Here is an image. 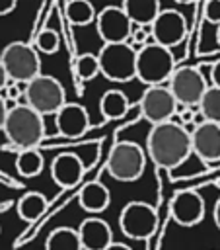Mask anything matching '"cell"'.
I'll use <instances>...</instances> for the list:
<instances>
[{
    "mask_svg": "<svg viewBox=\"0 0 220 250\" xmlns=\"http://www.w3.org/2000/svg\"><path fill=\"white\" fill-rule=\"evenodd\" d=\"M144 152L158 168L175 170L191 156V133L173 119L152 125L146 135Z\"/></svg>",
    "mask_w": 220,
    "mask_h": 250,
    "instance_id": "obj_1",
    "label": "cell"
},
{
    "mask_svg": "<svg viewBox=\"0 0 220 250\" xmlns=\"http://www.w3.org/2000/svg\"><path fill=\"white\" fill-rule=\"evenodd\" d=\"M2 131L18 150L37 148L45 139V119L27 104H14L8 109Z\"/></svg>",
    "mask_w": 220,
    "mask_h": 250,
    "instance_id": "obj_2",
    "label": "cell"
},
{
    "mask_svg": "<svg viewBox=\"0 0 220 250\" xmlns=\"http://www.w3.org/2000/svg\"><path fill=\"white\" fill-rule=\"evenodd\" d=\"M175 70V57L171 49L158 43H146L136 51V74L142 84L158 86L165 84Z\"/></svg>",
    "mask_w": 220,
    "mask_h": 250,
    "instance_id": "obj_3",
    "label": "cell"
},
{
    "mask_svg": "<svg viewBox=\"0 0 220 250\" xmlns=\"http://www.w3.org/2000/svg\"><path fill=\"white\" fill-rule=\"evenodd\" d=\"M23 100L39 115H55L66 104V90L58 78L41 72L25 84Z\"/></svg>",
    "mask_w": 220,
    "mask_h": 250,
    "instance_id": "obj_4",
    "label": "cell"
},
{
    "mask_svg": "<svg viewBox=\"0 0 220 250\" xmlns=\"http://www.w3.org/2000/svg\"><path fill=\"white\" fill-rule=\"evenodd\" d=\"M0 61L4 64L8 80L27 84L37 74H41V57L31 43L25 41L8 43L0 53Z\"/></svg>",
    "mask_w": 220,
    "mask_h": 250,
    "instance_id": "obj_5",
    "label": "cell"
},
{
    "mask_svg": "<svg viewBox=\"0 0 220 250\" xmlns=\"http://www.w3.org/2000/svg\"><path fill=\"white\" fill-rule=\"evenodd\" d=\"M107 172L117 182H136L146 168V152L132 141H119L107 156Z\"/></svg>",
    "mask_w": 220,
    "mask_h": 250,
    "instance_id": "obj_6",
    "label": "cell"
},
{
    "mask_svg": "<svg viewBox=\"0 0 220 250\" xmlns=\"http://www.w3.org/2000/svg\"><path fill=\"white\" fill-rule=\"evenodd\" d=\"M99 74L111 82H130L136 74V49L125 43H103L97 53Z\"/></svg>",
    "mask_w": 220,
    "mask_h": 250,
    "instance_id": "obj_7",
    "label": "cell"
},
{
    "mask_svg": "<svg viewBox=\"0 0 220 250\" xmlns=\"http://www.w3.org/2000/svg\"><path fill=\"white\" fill-rule=\"evenodd\" d=\"M158 227V213L146 201H128L119 213V229L125 236L146 240Z\"/></svg>",
    "mask_w": 220,
    "mask_h": 250,
    "instance_id": "obj_8",
    "label": "cell"
},
{
    "mask_svg": "<svg viewBox=\"0 0 220 250\" xmlns=\"http://www.w3.org/2000/svg\"><path fill=\"white\" fill-rule=\"evenodd\" d=\"M167 88L173 94L177 105L181 107H197L204 90L208 88L202 72L195 66H179L171 72L167 80Z\"/></svg>",
    "mask_w": 220,
    "mask_h": 250,
    "instance_id": "obj_9",
    "label": "cell"
},
{
    "mask_svg": "<svg viewBox=\"0 0 220 250\" xmlns=\"http://www.w3.org/2000/svg\"><path fill=\"white\" fill-rule=\"evenodd\" d=\"M177 107L179 105H177L173 94L169 92V88L165 84L146 86V90L142 92V98L138 102L140 115L150 125H158V123L173 119L175 113H177Z\"/></svg>",
    "mask_w": 220,
    "mask_h": 250,
    "instance_id": "obj_10",
    "label": "cell"
},
{
    "mask_svg": "<svg viewBox=\"0 0 220 250\" xmlns=\"http://www.w3.org/2000/svg\"><path fill=\"white\" fill-rule=\"evenodd\" d=\"M150 35L154 43L173 49L187 35V20L179 10H160V14L150 23Z\"/></svg>",
    "mask_w": 220,
    "mask_h": 250,
    "instance_id": "obj_11",
    "label": "cell"
},
{
    "mask_svg": "<svg viewBox=\"0 0 220 250\" xmlns=\"http://www.w3.org/2000/svg\"><path fill=\"white\" fill-rule=\"evenodd\" d=\"M204 197L197 189H179L169 201V215L179 227H195L204 219Z\"/></svg>",
    "mask_w": 220,
    "mask_h": 250,
    "instance_id": "obj_12",
    "label": "cell"
},
{
    "mask_svg": "<svg viewBox=\"0 0 220 250\" xmlns=\"http://www.w3.org/2000/svg\"><path fill=\"white\" fill-rule=\"evenodd\" d=\"M132 21L121 6H105L95 14V29L103 43H125L130 35Z\"/></svg>",
    "mask_w": 220,
    "mask_h": 250,
    "instance_id": "obj_13",
    "label": "cell"
},
{
    "mask_svg": "<svg viewBox=\"0 0 220 250\" xmlns=\"http://www.w3.org/2000/svg\"><path fill=\"white\" fill-rule=\"evenodd\" d=\"M191 133V152H195L202 162L212 164L220 160V123L199 121Z\"/></svg>",
    "mask_w": 220,
    "mask_h": 250,
    "instance_id": "obj_14",
    "label": "cell"
},
{
    "mask_svg": "<svg viewBox=\"0 0 220 250\" xmlns=\"http://www.w3.org/2000/svg\"><path fill=\"white\" fill-rule=\"evenodd\" d=\"M55 125L60 137L64 139H80L90 129V115L88 109L80 104L66 102L55 113Z\"/></svg>",
    "mask_w": 220,
    "mask_h": 250,
    "instance_id": "obj_15",
    "label": "cell"
},
{
    "mask_svg": "<svg viewBox=\"0 0 220 250\" xmlns=\"http://www.w3.org/2000/svg\"><path fill=\"white\" fill-rule=\"evenodd\" d=\"M76 230H78L82 250H105L113 242V230L109 223L99 217L84 219Z\"/></svg>",
    "mask_w": 220,
    "mask_h": 250,
    "instance_id": "obj_16",
    "label": "cell"
},
{
    "mask_svg": "<svg viewBox=\"0 0 220 250\" xmlns=\"http://www.w3.org/2000/svg\"><path fill=\"white\" fill-rule=\"evenodd\" d=\"M84 162L74 152H62L51 162V178L60 188H74L84 176Z\"/></svg>",
    "mask_w": 220,
    "mask_h": 250,
    "instance_id": "obj_17",
    "label": "cell"
},
{
    "mask_svg": "<svg viewBox=\"0 0 220 250\" xmlns=\"http://www.w3.org/2000/svg\"><path fill=\"white\" fill-rule=\"evenodd\" d=\"M78 203L84 211L95 215V213H101L109 207L111 203V193H109V188L101 182H88L80 188V193H78Z\"/></svg>",
    "mask_w": 220,
    "mask_h": 250,
    "instance_id": "obj_18",
    "label": "cell"
},
{
    "mask_svg": "<svg viewBox=\"0 0 220 250\" xmlns=\"http://www.w3.org/2000/svg\"><path fill=\"white\" fill-rule=\"evenodd\" d=\"M121 8L132 23L150 25L154 21V18L160 14L162 4H160V0H123Z\"/></svg>",
    "mask_w": 220,
    "mask_h": 250,
    "instance_id": "obj_19",
    "label": "cell"
},
{
    "mask_svg": "<svg viewBox=\"0 0 220 250\" xmlns=\"http://www.w3.org/2000/svg\"><path fill=\"white\" fill-rule=\"evenodd\" d=\"M128 107H130V102H128L127 94L121 92V90H115V88L113 90H107L99 98V113L107 121H115V119L125 117V113L128 111Z\"/></svg>",
    "mask_w": 220,
    "mask_h": 250,
    "instance_id": "obj_20",
    "label": "cell"
},
{
    "mask_svg": "<svg viewBox=\"0 0 220 250\" xmlns=\"http://www.w3.org/2000/svg\"><path fill=\"white\" fill-rule=\"evenodd\" d=\"M45 158L39 148H21L16 154V172L21 178H35L43 172Z\"/></svg>",
    "mask_w": 220,
    "mask_h": 250,
    "instance_id": "obj_21",
    "label": "cell"
},
{
    "mask_svg": "<svg viewBox=\"0 0 220 250\" xmlns=\"http://www.w3.org/2000/svg\"><path fill=\"white\" fill-rule=\"evenodd\" d=\"M18 215L19 219H23L25 223H31L35 219H39L45 209H47V197L41 191H27L18 199Z\"/></svg>",
    "mask_w": 220,
    "mask_h": 250,
    "instance_id": "obj_22",
    "label": "cell"
},
{
    "mask_svg": "<svg viewBox=\"0 0 220 250\" xmlns=\"http://www.w3.org/2000/svg\"><path fill=\"white\" fill-rule=\"evenodd\" d=\"M45 250H82L78 230L72 227H58L51 230L45 240Z\"/></svg>",
    "mask_w": 220,
    "mask_h": 250,
    "instance_id": "obj_23",
    "label": "cell"
},
{
    "mask_svg": "<svg viewBox=\"0 0 220 250\" xmlns=\"http://www.w3.org/2000/svg\"><path fill=\"white\" fill-rule=\"evenodd\" d=\"M95 8L90 0H68L64 16L72 25H90L95 21Z\"/></svg>",
    "mask_w": 220,
    "mask_h": 250,
    "instance_id": "obj_24",
    "label": "cell"
},
{
    "mask_svg": "<svg viewBox=\"0 0 220 250\" xmlns=\"http://www.w3.org/2000/svg\"><path fill=\"white\" fill-rule=\"evenodd\" d=\"M201 117L204 121L220 123V88L218 86H208L197 105Z\"/></svg>",
    "mask_w": 220,
    "mask_h": 250,
    "instance_id": "obj_25",
    "label": "cell"
},
{
    "mask_svg": "<svg viewBox=\"0 0 220 250\" xmlns=\"http://www.w3.org/2000/svg\"><path fill=\"white\" fill-rule=\"evenodd\" d=\"M74 70H76V76L80 80H84V82L93 80L99 74L97 55H93V53H82V55H78L76 61H74Z\"/></svg>",
    "mask_w": 220,
    "mask_h": 250,
    "instance_id": "obj_26",
    "label": "cell"
},
{
    "mask_svg": "<svg viewBox=\"0 0 220 250\" xmlns=\"http://www.w3.org/2000/svg\"><path fill=\"white\" fill-rule=\"evenodd\" d=\"M33 47L37 49V53H43V55H55V53L58 51V47H60V37H58V33H56L55 29L45 27V29H41V31L37 33V37H35V45H33Z\"/></svg>",
    "mask_w": 220,
    "mask_h": 250,
    "instance_id": "obj_27",
    "label": "cell"
},
{
    "mask_svg": "<svg viewBox=\"0 0 220 250\" xmlns=\"http://www.w3.org/2000/svg\"><path fill=\"white\" fill-rule=\"evenodd\" d=\"M204 20L208 23L220 25V0H206V4H204Z\"/></svg>",
    "mask_w": 220,
    "mask_h": 250,
    "instance_id": "obj_28",
    "label": "cell"
},
{
    "mask_svg": "<svg viewBox=\"0 0 220 250\" xmlns=\"http://www.w3.org/2000/svg\"><path fill=\"white\" fill-rule=\"evenodd\" d=\"M210 86H218L220 88V61H216L210 68Z\"/></svg>",
    "mask_w": 220,
    "mask_h": 250,
    "instance_id": "obj_29",
    "label": "cell"
},
{
    "mask_svg": "<svg viewBox=\"0 0 220 250\" xmlns=\"http://www.w3.org/2000/svg\"><path fill=\"white\" fill-rule=\"evenodd\" d=\"M18 0H0V16H8L10 12H14Z\"/></svg>",
    "mask_w": 220,
    "mask_h": 250,
    "instance_id": "obj_30",
    "label": "cell"
},
{
    "mask_svg": "<svg viewBox=\"0 0 220 250\" xmlns=\"http://www.w3.org/2000/svg\"><path fill=\"white\" fill-rule=\"evenodd\" d=\"M8 102L0 96V131H2V127H4V121H6V115H8Z\"/></svg>",
    "mask_w": 220,
    "mask_h": 250,
    "instance_id": "obj_31",
    "label": "cell"
},
{
    "mask_svg": "<svg viewBox=\"0 0 220 250\" xmlns=\"http://www.w3.org/2000/svg\"><path fill=\"white\" fill-rule=\"evenodd\" d=\"M212 217H214V225H216V229L220 230V197H218V201L214 203V211H212Z\"/></svg>",
    "mask_w": 220,
    "mask_h": 250,
    "instance_id": "obj_32",
    "label": "cell"
},
{
    "mask_svg": "<svg viewBox=\"0 0 220 250\" xmlns=\"http://www.w3.org/2000/svg\"><path fill=\"white\" fill-rule=\"evenodd\" d=\"M105 250H132V248H130V246H127V244H121V242H115V240H113Z\"/></svg>",
    "mask_w": 220,
    "mask_h": 250,
    "instance_id": "obj_33",
    "label": "cell"
},
{
    "mask_svg": "<svg viewBox=\"0 0 220 250\" xmlns=\"http://www.w3.org/2000/svg\"><path fill=\"white\" fill-rule=\"evenodd\" d=\"M6 84H8V74H6L4 64H2V61H0V90H2Z\"/></svg>",
    "mask_w": 220,
    "mask_h": 250,
    "instance_id": "obj_34",
    "label": "cell"
},
{
    "mask_svg": "<svg viewBox=\"0 0 220 250\" xmlns=\"http://www.w3.org/2000/svg\"><path fill=\"white\" fill-rule=\"evenodd\" d=\"M173 2H177V4H193L197 0H173Z\"/></svg>",
    "mask_w": 220,
    "mask_h": 250,
    "instance_id": "obj_35",
    "label": "cell"
},
{
    "mask_svg": "<svg viewBox=\"0 0 220 250\" xmlns=\"http://www.w3.org/2000/svg\"><path fill=\"white\" fill-rule=\"evenodd\" d=\"M216 39H218V45H220V25H218V29H216Z\"/></svg>",
    "mask_w": 220,
    "mask_h": 250,
    "instance_id": "obj_36",
    "label": "cell"
}]
</instances>
